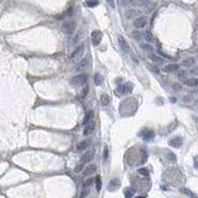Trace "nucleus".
Wrapping results in <instances>:
<instances>
[{
	"label": "nucleus",
	"mask_w": 198,
	"mask_h": 198,
	"mask_svg": "<svg viewBox=\"0 0 198 198\" xmlns=\"http://www.w3.org/2000/svg\"><path fill=\"white\" fill-rule=\"evenodd\" d=\"M182 144H183V139L180 138V136H176V138H173L169 141V145L171 148H181Z\"/></svg>",
	"instance_id": "10"
},
{
	"label": "nucleus",
	"mask_w": 198,
	"mask_h": 198,
	"mask_svg": "<svg viewBox=\"0 0 198 198\" xmlns=\"http://www.w3.org/2000/svg\"><path fill=\"white\" fill-rule=\"evenodd\" d=\"M193 165H194L196 169H198V155L193 157Z\"/></svg>",
	"instance_id": "34"
},
{
	"label": "nucleus",
	"mask_w": 198,
	"mask_h": 198,
	"mask_svg": "<svg viewBox=\"0 0 198 198\" xmlns=\"http://www.w3.org/2000/svg\"><path fill=\"white\" fill-rule=\"evenodd\" d=\"M119 187H120V180L119 178H113L108 184V191L114 192V191H117Z\"/></svg>",
	"instance_id": "9"
},
{
	"label": "nucleus",
	"mask_w": 198,
	"mask_h": 198,
	"mask_svg": "<svg viewBox=\"0 0 198 198\" xmlns=\"http://www.w3.org/2000/svg\"><path fill=\"white\" fill-rule=\"evenodd\" d=\"M103 76L102 75H99V73H96L94 75V83H96V84L97 86H100L102 84V83H103Z\"/></svg>",
	"instance_id": "23"
},
{
	"label": "nucleus",
	"mask_w": 198,
	"mask_h": 198,
	"mask_svg": "<svg viewBox=\"0 0 198 198\" xmlns=\"http://www.w3.org/2000/svg\"><path fill=\"white\" fill-rule=\"evenodd\" d=\"M138 198H145V197H144V196H141V197H138Z\"/></svg>",
	"instance_id": "40"
},
{
	"label": "nucleus",
	"mask_w": 198,
	"mask_h": 198,
	"mask_svg": "<svg viewBox=\"0 0 198 198\" xmlns=\"http://www.w3.org/2000/svg\"><path fill=\"white\" fill-rule=\"evenodd\" d=\"M84 50H86V46L84 45H81V46H78L76 50H75V52L72 53V56H71V59L72 61H75V62H81L82 59H83V55H84Z\"/></svg>",
	"instance_id": "3"
},
{
	"label": "nucleus",
	"mask_w": 198,
	"mask_h": 198,
	"mask_svg": "<svg viewBox=\"0 0 198 198\" xmlns=\"http://www.w3.org/2000/svg\"><path fill=\"white\" fill-rule=\"evenodd\" d=\"M98 4H99L98 2H87V3H86V5H87V6H89V8H93V6H97Z\"/></svg>",
	"instance_id": "32"
},
{
	"label": "nucleus",
	"mask_w": 198,
	"mask_h": 198,
	"mask_svg": "<svg viewBox=\"0 0 198 198\" xmlns=\"http://www.w3.org/2000/svg\"><path fill=\"white\" fill-rule=\"evenodd\" d=\"M135 14H136V10H133V11H128V13H126V17H131V16H134Z\"/></svg>",
	"instance_id": "36"
},
{
	"label": "nucleus",
	"mask_w": 198,
	"mask_h": 198,
	"mask_svg": "<svg viewBox=\"0 0 198 198\" xmlns=\"http://www.w3.org/2000/svg\"><path fill=\"white\" fill-rule=\"evenodd\" d=\"M88 148H89V141L86 140V141H82V142L78 145V146H77V150H78V151H86Z\"/></svg>",
	"instance_id": "19"
},
{
	"label": "nucleus",
	"mask_w": 198,
	"mask_h": 198,
	"mask_svg": "<svg viewBox=\"0 0 198 198\" xmlns=\"http://www.w3.org/2000/svg\"><path fill=\"white\" fill-rule=\"evenodd\" d=\"M117 82H118V83H121L123 81H121V78H118V79H117Z\"/></svg>",
	"instance_id": "39"
},
{
	"label": "nucleus",
	"mask_w": 198,
	"mask_h": 198,
	"mask_svg": "<svg viewBox=\"0 0 198 198\" xmlns=\"http://www.w3.org/2000/svg\"><path fill=\"white\" fill-rule=\"evenodd\" d=\"M108 160V148L105 146L104 148V161H107Z\"/></svg>",
	"instance_id": "35"
},
{
	"label": "nucleus",
	"mask_w": 198,
	"mask_h": 198,
	"mask_svg": "<svg viewBox=\"0 0 198 198\" xmlns=\"http://www.w3.org/2000/svg\"><path fill=\"white\" fill-rule=\"evenodd\" d=\"M88 89H89V87H88V86H84V88H83V92H82V98L88 93Z\"/></svg>",
	"instance_id": "33"
},
{
	"label": "nucleus",
	"mask_w": 198,
	"mask_h": 198,
	"mask_svg": "<svg viewBox=\"0 0 198 198\" xmlns=\"http://www.w3.org/2000/svg\"><path fill=\"white\" fill-rule=\"evenodd\" d=\"M96 171H97V166H96V165H89L88 167H86L84 170H83V176H84V177H88V176L93 175Z\"/></svg>",
	"instance_id": "14"
},
{
	"label": "nucleus",
	"mask_w": 198,
	"mask_h": 198,
	"mask_svg": "<svg viewBox=\"0 0 198 198\" xmlns=\"http://www.w3.org/2000/svg\"><path fill=\"white\" fill-rule=\"evenodd\" d=\"M89 67V59L88 58H83L79 63L77 65V67H76V71H84V69H87Z\"/></svg>",
	"instance_id": "12"
},
{
	"label": "nucleus",
	"mask_w": 198,
	"mask_h": 198,
	"mask_svg": "<svg viewBox=\"0 0 198 198\" xmlns=\"http://www.w3.org/2000/svg\"><path fill=\"white\" fill-rule=\"evenodd\" d=\"M191 73H192V75H198V67L193 68V69L191 71Z\"/></svg>",
	"instance_id": "38"
},
{
	"label": "nucleus",
	"mask_w": 198,
	"mask_h": 198,
	"mask_svg": "<svg viewBox=\"0 0 198 198\" xmlns=\"http://www.w3.org/2000/svg\"><path fill=\"white\" fill-rule=\"evenodd\" d=\"M134 26L136 27V29H142V27H145L146 26V24H148V19L145 17V16H139V17H136L134 20Z\"/></svg>",
	"instance_id": "6"
},
{
	"label": "nucleus",
	"mask_w": 198,
	"mask_h": 198,
	"mask_svg": "<svg viewBox=\"0 0 198 198\" xmlns=\"http://www.w3.org/2000/svg\"><path fill=\"white\" fill-rule=\"evenodd\" d=\"M83 169H84V166H83V163H79V165H77L76 166V169H75V171L78 173V172H81V171H83Z\"/></svg>",
	"instance_id": "31"
},
{
	"label": "nucleus",
	"mask_w": 198,
	"mask_h": 198,
	"mask_svg": "<svg viewBox=\"0 0 198 198\" xmlns=\"http://www.w3.org/2000/svg\"><path fill=\"white\" fill-rule=\"evenodd\" d=\"M103 38V34L100 32V31H93L92 32V44L94 46H98L100 44V41Z\"/></svg>",
	"instance_id": "7"
},
{
	"label": "nucleus",
	"mask_w": 198,
	"mask_h": 198,
	"mask_svg": "<svg viewBox=\"0 0 198 198\" xmlns=\"http://www.w3.org/2000/svg\"><path fill=\"white\" fill-rule=\"evenodd\" d=\"M62 30L66 35H73L77 30V21L76 20H66L62 24Z\"/></svg>",
	"instance_id": "1"
},
{
	"label": "nucleus",
	"mask_w": 198,
	"mask_h": 198,
	"mask_svg": "<svg viewBox=\"0 0 198 198\" xmlns=\"http://www.w3.org/2000/svg\"><path fill=\"white\" fill-rule=\"evenodd\" d=\"M92 184V178H89V180H87L86 182H84V184H83V187H89Z\"/></svg>",
	"instance_id": "37"
},
{
	"label": "nucleus",
	"mask_w": 198,
	"mask_h": 198,
	"mask_svg": "<svg viewBox=\"0 0 198 198\" xmlns=\"http://www.w3.org/2000/svg\"><path fill=\"white\" fill-rule=\"evenodd\" d=\"M138 172H139V175L145 176V177H148V176H149V170H148V169H145V167L139 169V170H138Z\"/></svg>",
	"instance_id": "28"
},
{
	"label": "nucleus",
	"mask_w": 198,
	"mask_h": 198,
	"mask_svg": "<svg viewBox=\"0 0 198 198\" xmlns=\"http://www.w3.org/2000/svg\"><path fill=\"white\" fill-rule=\"evenodd\" d=\"M184 84L188 87H198V78H190V79H184Z\"/></svg>",
	"instance_id": "17"
},
{
	"label": "nucleus",
	"mask_w": 198,
	"mask_h": 198,
	"mask_svg": "<svg viewBox=\"0 0 198 198\" xmlns=\"http://www.w3.org/2000/svg\"><path fill=\"white\" fill-rule=\"evenodd\" d=\"M167 157H169V159H170L172 162H175V161L177 160V159H176V155H175L173 152H169V154H167Z\"/></svg>",
	"instance_id": "30"
},
{
	"label": "nucleus",
	"mask_w": 198,
	"mask_h": 198,
	"mask_svg": "<svg viewBox=\"0 0 198 198\" xmlns=\"http://www.w3.org/2000/svg\"><path fill=\"white\" fill-rule=\"evenodd\" d=\"M177 69H180V66L176 65V63H173V65H167V66L165 67V71H166V72H173V71H177Z\"/></svg>",
	"instance_id": "22"
},
{
	"label": "nucleus",
	"mask_w": 198,
	"mask_h": 198,
	"mask_svg": "<svg viewBox=\"0 0 198 198\" xmlns=\"http://www.w3.org/2000/svg\"><path fill=\"white\" fill-rule=\"evenodd\" d=\"M88 194H89V187H83L82 192L79 194V198H87Z\"/></svg>",
	"instance_id": "25"
},
{
	"label": "nucleus",
	"mask_w": 198,
	"mask_h": 198,
	"mask_svg": "<svg viewBox=\"0 0 198 198\" xmlns=\"http://www.w3.org/2000/svg\"><path fill=\"white\" fill-rule=\"evenodd\" d=\"M94 129H96V124L94 123H90V124L86 125L84 130H83V135H84V136H89V135L94 131Z\"/></svg>",
	"instance_id": "13"
},
{
	"label": "nucleus",
	"mask_w": 198,
	"mask_h": 198,
	"mask_svg": "<svg viewBox=\"0 0 198 198\" xmlns=\"http://www.w3.org/2000/svg\"><path fill=\"white\" fill-rule=\"evenodd\" d=\"M180 191L183 193V194H186L187 197H188V198H198L191 190H188V188H186V187H181V188H180Z\"/></svg>",
	"instance_id": "18"
},
{
	"label": "nucleus",
	"mask_w": 198,
	"mask_h": 198,
	"mask_svg": "<svg viewBox=\"0 0 198 198\" xmlns=\"http://www.w3.org/2000/svg\"><path fill=\"white\" fill-rule=\"evenodd\" d=\"M194 65V58H187L182 62V66L186 67V68H188V67H192Z\"/></svg>",
	"instance_id": "21"
},
{
	"label": "nucleus",
	"mask_w": 198,
	"mask_h": 198,
	"mask_svg": "<svg viewBox=\"0 0 198 198\" xmlns=\"http://www.w3.org/2000/svg\"><path fill=\"white\" fill-rule=\"evenodd\" d=\"M96 190L98 192L102 190V177L100 176H97L96 177Z\"/></svg>",
	"instance_id": "26"
},
{
	"label": "nucleus",
	"mask_w": 198,
	"mask_h": 198,
	"mask_svg": "<svg viewBox=\"0 0 198 198\" xmlns=\"http://www.w3.org/2000/svg\"><path fill=\"white\" fill-rule=\"evenodd\" d=\"M140 47H141L142 50H145V51H150V52L154 51V47H152L151 45H149V44H141Z\"/></svg>",
	"instance_id": "27"
},
{
	"label": "nucleus",
	"mask_w": 198,
	"mask_h": 198,
	"mask_svg": "<svg viewBox=\"0 0 198 198\" xmlns=\"http://www.w3.org/2000/svg\"><path fill=\"white\" fill-rule=\"evenodd\" d=\"M131 36L134 37V40H136V41H141V40H142V37H144V35L140 32L139 30H135V31H133V32H131Z\"/></svg>",
	"instance_id": "20"
},
{
	"label": "nucleus",
	"mask_w": 198,
	"mask_h": 198,
	"mask_svg": "<svg viewBox=\"0 0 198 198\" xmlns=\"http://www.w3.org/2000/svg\"><path fill=\"white\" fill-rule=\"evenodd\" d=\"M109 102H110V98H109L108 94H102V96H100L99 103H100V105H102V107H107L108 104H109Z\"/></svg>",
	"instance_id": "16"
},
{
	"label": "nucleus",
	"mask_w": 198,
	"mask_h": 198,
	"mask_svg": "<svg viewBox=\"0 0 198 198\" xmlns=\"http://www.w3.org/2000/svg\"><path fill=\"white\" fill-rule=\"evenodd\" d=\"M87 79H88V76L87 75H78L76 77H73L71 79V84L75 86V87H82V86H86L87 84Z\"/></svg>",
	"instance_id": "2"
},
{
	"label": "nucleus",
	"mask_w": 198,
	"mask_h": 198,
	"mask_svg": "<svg viewBox=\"0 0 198 198\" xmlns=\"http://www.w3.org/2000/svg\"><path fill=\"white\" fill-rule=\"evenodd\" d=\"M93 156H94V151L93 150H89V151H87V152H84L82 155V157H81V163H87V162H89L92 159H93Z\"/></svg>",
	"instance_id": "8"
},
{
	"label": "nucleus",
	"mask_w": 198,
	"mask_h": 198,
	"mask_svg": "<svg viewBox=\"0 0 198 198\" xmlns=\"http://www.w3.org/2000/svg\"><path fill=\"white\" fill-rule=\"evenodd\" d=\"M131 90H133V84H131V83H125V84H123V86H120V87H118V88L115 89V94H117L118 97H120V96H123V94H128V93H131Z\"/></svg>",
	"instance_id": "4"
},
{
	"label": "nucleus",
	"mask_w": 198,
	"mask_h": 198,
	"mask_svg": "<svg viewBox=\"0 0 198 198\" xmlns=\"http://www.w3.org/2000/svg\"><path fill=\"white\" fill-rule=\"evenodd\" d=\"M134 190L133 188H126L124 191V196H125V198H133L134 197Z\"/></svg>",
	"instance_id": "24"
},
{
	"label": "nucleus",
	"mask_w": 198,
	"mask_h": 198,
	"mask_svg": "<svg viewBox=\"0 0 198 198\" xmlns=\"http://www.w3.org/2000/svg\"><path fill=\"white\" fill-rule=\"evenodd\" d=\"M93 115H94V113H93V110H88V111L86 113V115H84V119H83V125H88V123H90V121H92Z\"/></svg>",
	"instance_id": "15"
},
{
	"label": "nucleus",
	"mask_w": 198,
	"mask_h": 198,
	"mask_svg": "<svg viewBox=\"0 0 198 198\" xmlns=\"http://www.w3.org/2000/svg\"><path fill=\"white\" fill-rule=\"evenodd\" d=\"M118 42H119V46H120V48H121L124 52H130V47H129V44L126 42V40H125L123 36H119V37H118Z\"/></svg>",
	"instance_id": "11"
},
{
	"label": "nucleus",
	"mask_w": 198,
	"mask_h": 198,
	"mask_svg": "<svg viewBox=\"0 0 198 198\" xmlns=\"http://www.w3.org/2000/svg\"><path fill=\"white\" fill-rule=\"evenodd\" d=\"M150 59H152L154 62H163V59L161 58V57H159V56H156V55H150Z\"/></svg>",
	"instance_id": "29"
},
{
	"label": "nucleus",
	"mask_w": 198,
	"mask_h": 198,
	"mask_svg": "<svg viewBox=\"0 0 198 198\" xmlns=\"http://www.w3.org/2000/svg\"><path fill=\"white\" fill-rule=\"evenodd\" d=\"M140 136H141L145 141H150V140H152V139L155 138V131L151 130V129H145V130H142V131L140 133Z\"/></svg>",
	"instance_id": "5"
}]
</instances>
